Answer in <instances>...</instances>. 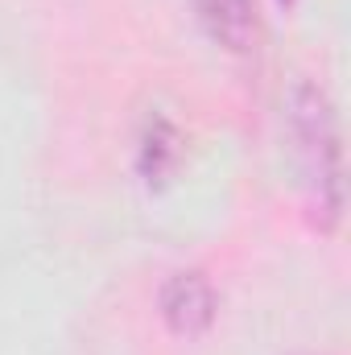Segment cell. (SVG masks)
<instances>
[{
  "mask_svg": "<svg viewBox=\"0 0 351 355\" xmlns=\"http://www.w3.org/2000/svg\"><path fill=\"white\" fill-rule=\"evenodd\" d=\"M285 132L306 182L310 219L323 232H335L348 207V170H343V132L335 103L310 79H298L285 95Z\"/></svg>",
  "mask_w": 351,
  "mask_h": 355,
  "instance_id": "6da1fadb",
  "label": "cell"
},
{
  "mask_svg": "<svg viewBox=\"0 0 351 355\" xmlns=\"http://www.w3.org/2000/svg\"><path fill=\"white\" fill-rule=\"evenodd\" d=\"M157 310H162V322L174 331L178 339H194V335L211 331V322H215V314H219V293H215V285L207 281V272L182 268V272H174V277L162 285Z\"/></svg>",
  "mask_w": 351,
  "mask_h": 355,
  "instance_id": "7a4b0ae2",
  "label": "cell"
},
{
  "mask_svg": "<svg viewBox=\"0 0 351 355\" xmlns=\"http://www.w3.org/2000/svg\"><path fill=\"white\" fill-rule=\"evenodd\" d=\"M203 29L232 54H244L257 42V4L252 0H194Z\"/></svg>",
  "mask_w": 351,
  "mask_h": 355,
  "instance_id": "3957f363",
  "label": "cell"
},
{
  "mask_svg": "<svg viewBox=\"0 0 351 355\" xmlns=\"http://www.w3.org/2000/svg\"><path fill=\"white\" fill-rule=\"evenodd\" d=\"M182 162V137L166 116H149L145 132H141V145H137V170L141 178L153 186V182H166Z\"/></svg>",
  "mask_w": 351,
  "mask_h": 355,
  "instance_id": "277c9868",
  "label": "cell"
},
{
  "mask_svg": "<svg viewBox=\"0 0 351 355\" xmlns=\"http://www.w3.org/2000/svg\"><path fill=\"white\" fill-rule=\"evenodd\" d=\"M281 4H285V8H289V4H293V0H281Z\"/></svg>",
  "mask_w": 351,
  "mask_h": 355,
  "instance_id": "5b68a950",
  "label": "cell"
}]
</instances>
